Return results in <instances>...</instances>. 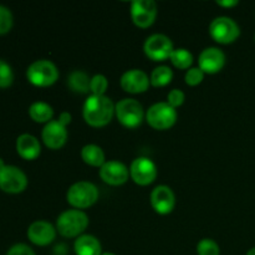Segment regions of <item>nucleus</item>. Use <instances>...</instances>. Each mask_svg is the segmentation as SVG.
Masks as SVG:
<instances>
[{
	"instance_id": "c9c22d12",
	"label": "nucleus",
	"mask_w": 255,
	"mask_h": 255,
	"mask_svg": "<svg viewBox=\"0 0 255 255\" xmlns=\"http://www.w3.org/2000/svg\"><path fill=\"white\" fill-rule=\"evenodd\" d=\"M5 164H4V162H2V159L0 158V168H2V167H4Z\"/></svg>"
},
{
	"instance_id": "dca6fc26",
	"label": "nucleus",
	"mask_w": 255,
	"mask_h": 255,
	"mask_svg": "<svg viewBox=\"0 0 255 255\" xmlns=\"http://www.w3.org/2000/svg\"><path fill=\"white\" fill-rule=\"evenodd\" d=\"M56 227L46 221H36L27 228V238L32 244L45 247L51 244L56 238Z\"/></svg>"
},
{
	"instance_id": "423d86ee",
	"label": "nucleus",
	"mask_w": 255,
	"mask_h": 255,
	"mask_svg": "<svg viewBox=\"0 0 255 255\" xmlns=\"http://www.w3.org/2000/svg\"><path fill=\"white\" fill-rule=\"evenodd\" d=\"M178 114L174 107L166 102H156L152 105L146 114V121L154 129L164 131L176 125Z\"/></svg>"
},
{
	"instance_id": "aec40b11",
	"label": "nucleus",
	"mask_w": 255,
	"mask_h": 255,
	"mask_svg": "<svg viewBox=\"0 0 255 255\" xmlns=\"http://www.w3.org/2000/svg\"><path fill=\"white\" fill-rule=\"evenodd\" d=\"M81 158L85 163L92 167H101L106 162L104 149L95 143L85 144L82 147Z\"/></svg>"
},
{
	"instance_id": "393cba45",
	"label": "nucleus",
	"mask_w": 255,
	"mask_h": 255,
	"mask_svg": "<svg viewBox=\"0 0 255 255\" xmlns=\"http://www.w3.org/2000/svg\"><path fill=\"white\" fill-rule=\"evenodd\" d=\"M107 89H109V80L105 75L96 74L91 77L90 81V91L92 95H97V96H105Z\"/></svg>"
},
{
	"instance_id": "cd10ccee",
	"label": "nucleus",
	"mask_w": 255,
	"mask_h": 255,
	"mask_svg": "<svg viewBox=\"0 0 255 255\" xmlns=\"http://www.w3.org/2000/svg\"><path fill=\"white\" fill-rule=\"evenodd\" d=\"M12 14L9 7L0 5V35H4L9 32L12 27Z\"/></svg>"
},
{
	"instance_id": "5701e85b",
	"label": "nucleus",
	"mask_w": 255,
	"mask_h": 255,
	"mask_svg": "<svg viewBox=\"0 0 255 255\" xmlns=\"http://www.w3.org/2000/svg\"><path fill=\"white\" fill-rule=\"evenodd\" d=\"M172 79H173V71L169 66L166 65H161L152 70L151 75H149V80H151V85L154 87H163L171 84Z\"/></svg>"
},
{
	"instance_id": "a878e982",
	"label": "nucleus",
	"mask_w": 255,
	"mask_h": 255,
	"mask_svg": "<svg viewBox=\"0 0 255 255\" xmlns=\"http://www.w3.org/2000/svg\"><path fill=\"white\" fill-rule=\"evenodd\" d=\"M197 254L198 255H221V248L218 243L213 239L204 238L197 244Z\"/></svg>"
},
{
	"instance_id": "2f4dec72",
	"label": "nucleus",
	"mask_w": 255,
	"mask_h": 255,
	"mask_svg": "<svg viewBox=\"0 0 255 255\" xmlns=\"http://www.w3.org/2000/svg\"><path fill=\"white\" fill-rule=\"evenodd\" d=\"M71 119H72L71 114H70V112H67V111H64V112H61V114H60L59 120H57V121H59L61 125H64L65 127H66L67 125L71 122Z\"/></svg>"
},
{
	"instance_id": "4be33fe9",
	"label": "nucleus",
	"mask_w": 255,
	"mask_h": 255,
	"mask_svg": "<svg viewBox=\"0 0 255 255\" xmlns=\"http://www.w3.org/2000/svg\"><path fill=\"white\" fill-rule=\"evenodd\" d=\"M90 81L91 77H89V75L81 70H74L67 76V85L77 94H87L90 91Z\"/></svg>"
},
{
	"instance_id": "2eb2a0df",
	"label": "nucleus",
	"mask_w": 255,
	"mask_h": 255,
	"mask_svg": "<svg viewBox=\"0 0 255 255\" xmlns=\"http://www.w3.org/2000/svg\"><path fill=\"white\" fill-rule=\"evenodd\" d=\"M226 65V54L222 49L209 46L202 50L198 57V67L204 74H217Z\"/></svg>"
},
{
	"instance_id": "6ab92c4d",
	"label": "nucleus",
	"mask_w": 255,
	"mask_h": 255,
	"mask_svg": "<svg viewBox=\"0 0 255 255\" xmlns=\"http://www.w3.org/2000/svg\"><path fill=\"white\" fill-rule=\"evenodd\" d=\"M74 251L76 255H101L102 247L95 236L82 234L75 241Z\"/></svg>"
},
{
	"instance_id": "a211bd4d",
	"label": "nucleus",
	"mask_w": 255,
	"mask_h": 255,
	"mask_svg": "<svg viewBox=\"0 0 255 255\" xmlns=\"http://www.w3.org/2000/svg\"><path fill=\"white\" fill-rule=\"evenodd\" d=\"M16 151L21 158L34 161L41 153V144L32 134L22 133L16 139Z\"/></svg>"
},
{
	"instance_id": "412c9836",
	"label": "nucleus",
	"mask_w": 255,
	"mask_h": 255,
	"mask_svg": "<svg viewBox=\"0 0 255 255\" xmlns=\"http://www.w3.org/2000/svg\"><path fill=\"white\" fill-rule=\"evenodd\" d=\"M29 116L31 117L32 121L37 124H45L52 121L54 117V109L50 106L47 102L36 101L30 105L29 107Z\"/></svg>"
},
{
	"instance_id": "473e14b6",
	"label": "nucleus",
	"mask_w": 255,
	"mask_h": 255,
	"mask_svg": "<svg viewBox=\"0 0 255 255\" xmlns=\"http://www.w3.org/2000/svg\"><path fill=\"white\" fill-rule=\"evenodd\" d=\"M217 4L223 7H233L238 5V0H221V1H217Z\"/></svg>"
},
{
	"instance_id": "f3484780",
	"label": "nucleus",
	"mask_w": 255,
	"mask_h": 255,
	"mask_svg": "<svg viewBox=\"0 0 255 255\" xmlns=\"http://www.w3.org/2000/svg\"><path fill=\"white\" fill-rule=\"evenodd\" d=\"M67 129L57 120L47 122L41 132V138L45 146L50 149H60L67 141Z\"/></svg>"
},
{
	"instance_id": "7ed1b4c3",
	"label": "nucleus",
	"mask_w": 255,
	"mask_h": 255,
	"mask_svg": "<svg viewBox=\"0 0 255 255\" xmlns=\"http://www.w3.org/2000/svg\"><path fill=\"white\" fill-rule=\"evenodd\" d=\"M99 188L92 182L79 181L72 184L66 193L67 203L74 209H86L99 201Z\"/></svg>"
},
{
	"instance_id": "f8f14e48",
	"label": "nucleus",
	"mask_w": 255,
	"mask_h": 255,
	"mask_svg": "<svg viewBox=\"0 0 255 255\" xmlns=\"http://www.w3.org/2000/svg\"><path fill=\"white\" fill-rule=\"evenodd\" d=\"M100 178L110 186H122L129 178V169L122 162L111 159L100 167Z\"/></svg>"
},
{
	"instance_id": "c756f323",
	"label": "nucleus",
	"mask_w": 255,
	"mask_h": 255,
	"mask_svg": "<svg viewBox=\"0 0 255 255\" xmlns=\"http://www.w3.org/2000/svg\"><path fill=\"white\" fill-rule=\"evenodd\" d=\"M186 100V94L179 89H173L168 92L167 95V104L171 105L172 107L177 109V107L182 106Z\"/></svg>"
},
{
	"instance_id": "e433bc0d",
	"label": "nucleus",
	"mask_w": 255,
	"mask_h": 255,
	"mask_svg": "<svg viewBox=\"0 0 255 255\" xmlns=\"http://www.w3.org/2000/svg\"><path fill=\"white\" fill-rule=\"evenodd\" d=\"M254 39H255V36H254Z\"/></svg>"
},
{
	"instance_id": "f704fd0d",
	"label": "nucleus",
	"mask_w": 255,
	"mask_h": 255,
	"mask_svg": "<svg viewBox=\"0 0 255 255\" xmlns=\"http://www.w3.org/2000/svg\"><path fill=\"white\" fill-rule=\"evenodd\" d=\"M101 255H116V254L111 253V252H105V253H102Z\"/></svg>"
},
{
	"instance_id": "1a4fd4ad",
	"label": "nucleus",
	"mask_w": 255,
	"mask_h": 255,
	"mask_svg": "<svg viewBox=\"0 0 255 255\" xmlns=\"http://www.w3.org/2000/svg\"><path fill=\"white\" fill-rule=\"evenodd\" d=\"M27 187V177L19 167L5 164L0 168V189L5 193H21Z\"/></svg>"
},
{
	"instance_id": "f03ea898",
	"label": "nucleus",
	"mask_w": 255,
	"mask_h": 255,
	"mask_svg": "<svg viewBox=\"0 0 255 255\" xmlns=\"http://www.w3.org/2000/svg\"><path fill=\"white\" fill-rule=\"evenodd\" d=\"M89 216L80 209H67L56 219V231L65 238H77L89 227Z\"/></svg>"
},
{
	"instance_id": "9d476101",
	"label": "nucleus",
	"mask_w": 255,
	"mask_h": 255,
	"mask_svg": "<svg viewBox=\"0 0 255 255\" xmlns=\"http://www.w3.org/2000/svg\"><path fill=\"white\" fill-rule=\"evenodd\" d=\"M157 166L148 157H137L129 166V177L138 186H148L157 178Z\"/></svg>"
},
{
	"instance_id": "7c9ffc66",
	"label": "nucleus",
	"mask_w": 255,
	"mask_h": 255,
	"mask_svg": "<svg viewBox=\"0 0 255 255\" xmlns=\"http://www.w3.org/2000/svg\"><path fill=\"white\" fill-rule=\"evenodd\" d=\"M6 255H36V254H35V252L32 251L29 246L19 243L12 246L11 248L7 251Z\"/></svg>"
},
{
	"instance_id": "72a5a7b5",
	"label": "nucleus",
	"mask_w": 255,
	"mask_h": 255,
	"mask_svg": "<svg viewBox=\"0 0 255 255\" xmlns=\"http://www.w3.org/2000/svg\"><path fill=\"white\" fill-rule=\"evenodd\" d=\"M247 255H255V247H254V248L249 249L248 253H247Z\"/></svg>"
},
{
	"instance_id": "f257e3e1",
	"label": "nucleus",
	"mask_w": 255,
	"mask_h": 255,
	"mask_svg": "<svg viewBox=\"0 0 255 255\" xmlns=\"http://www.w3.org/2000/svg\"><path fill=\"white\" fill-rule=\"evenodd\" d=\"M115 106L110 97L90 95L82 106V117L91 127H105L115 116Z\"/></svg>"
},
{
	"instance_id": "bb28decb",
	"label": "nucleus",
	"mask_w": 255,
	"mask_h": 255,
	"mask_svg": "<svg viewBox=\"0 0 255 255\" xmlns=\"http://www.w3.org/2000/svg\"><path fill=\"white\" fill-rule=\"evenodd\" d=\"M12 81H14V72L11 66L6 61L0 59V89L11 86Z\"/></svg>"
},
{
	"instance_id": "c85d7f7f",
	"label": "nucleus",
	"mask_w": 255,
	"mask_h": 255,
	"mask_svg": "<svg viewBox=\"0 0 255 255\" xmlns=\"http://www.w3.org/2000/svg\"><path fill=\"white\" fill-rule=\"evenodd\" d=\"M204 75L206 74L199 67H191V69L187 70L186 75H184V81L189 86H197L203 81Z\"/></svg>"
},
{
	"instance_id": "0eeeda50",
	"label": "nucleus",
	"mask_w": 255,
	"mask_h": 255,
	"mask_svg": "<svg viewBox=\"0 0 255 255\" xmlns=\"http://www.w3.org/2000/svg\"><path fill=\"white\" fill-rule=\"evenodd\" d=\"M209 35L218 44H232L241 35V27L229 16H217L209 24Z\"/></svg>"
},
{
	"instance_id": "39448f33",
	"label": "nucleus",
	"mask_w": 255,
	"mask_h": 255,
	"mask_svg": "<svg viewBox=\"0 0 255 255\" xmlns=\"http://www.w3.org/2000/svg\"><path fill=\"white\" fill-rule=\"evenodd\" d=\"M115 116L120 124L127 128H136L144 119V110L141 102L127 97L120 100L115 106Z\"/></svg>"
},
{
	"instance_id": "9b49d317",
	"label": "nucleus",
	"mask_w": 255,
	"mask_h": 255,
	"mask_svg": "<svg viewBox=\"0 0 255 255\" xmlns=\"http://www.w3.org/2000/svg\"><path fill=\"white\" fill-rule=\"evenodd\" d=\"M131 19L141 29L149 27L157 17V4L153 0H134L131 2Z\"/></svg>"
},
{
	"instance_id": "4468645a",
	"label": "nucleus",
	"mask_w": 255,
	"mask_h": 255,
	"mask_svg": "<svg viewBox=\"0 0 255 255\" xmlns=\"http://www.w3.org/2000/svg\"><path fill=\"white\" fill-rule=\"evenodd\" d=\"M120 84L124 91L128 94H142L148 90L151 80L143 70L131 69L122 74Z\"/></svg>"
},
{
	"instance_id": "6e6552de",
	"label": "nucleus",
	"mask_w": 255,
	"mask_h": 255,
	"mask_svg": "<svg viewBox=\"0 0 255 255\" xmlns=\"http://www.w3.org/2000/svg\"><path fill=\"white\" fill-rule=\"evenodd\" d=\"M173 50V42L164 34H152L144 40V54L153 61H164L169 59Z\"/></svg>"
},
{
	"instance_id": "b1692460",
	"label": "nucleus",
	"mask_w": 255,
	"mask_h": 255,
	"mask_svg": "<svg viewBox=\"0 0 255 255\" xmlns=\"http://www.w3.org/2000/svg\"><path fill=\"white\" fill-rule=\"evenodd\" d=\"M169 60L177 69L188 70L191 69L192 64H193V54L188 49L178 47V49L173 50Z\"/></svg>"
},
{
	"instance_id": "20e7f679",
	"label": "nucleus",
	"mask_w": 255,
	"mask_h": 255,
	"mask_svg": "<svg viewBox=\"0 0 255 255\" xmlns=\"http://www.w3.org/2000/svg\"><path fill=\"white\" fill-rule=\"evenodd\" d=\"M59 69L52 61L46 59L36 60L29 65L26 77L29 82L37 87H47L59 80Z\"/></svg>"
},
{
	"instance_id": "ddd939ff",
	"label": "nucleus",
	"mask_w": 255,
	"mask_h": 255,
	"mask_svg": "<svg viewBox=\"0 0 255 255\" xmlns=\"http://www.w3.org/2000/svg\"><path fill=\"white\" fill-rule=\"evenodd\" d=\"M151 206L156 213L161 216L169 214L176 207V196L171 187L159 184L151 192Z\"/></svg>"
}]
</instances>
